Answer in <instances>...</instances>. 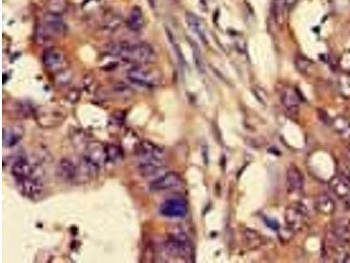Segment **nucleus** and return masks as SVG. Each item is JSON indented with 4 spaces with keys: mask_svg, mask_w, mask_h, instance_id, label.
<instances>
[{
    "mask_svg": "<svg viewBox=\"0 0 350 263\" xmlns=\"http://www.w3.org/2000/svg\"><path fill=\"white\" fill-rule=\"evenodd\" d=\"M138 168L143 177L161 176L166 166V154L162 147L150 141H143L137 146Z\"/></svg>",
    "mask_w": 350,
    "mask_h": 263,
    "instance_id": "1",
    "label": "nucleus"
},
{
    "mask_svg": "<svg viewBox=\"0 0 350 263\" xmlns=\"http://www.w3.org/2000/svg\"><path fill=\"white\" fill-rule=\"evenodd\" d=\"M112 54L128 63L145 64L154 60L155 52L151 46L140 43H119L111 49Z\"/></svg>",
    "mask_w": 350,
    "mask_h": 263,
    "instance_id": "2",
    "label": "nucleus"
},
{
    "mask_svg": "<svg viewBox=\"0 0 350 263\" xmlns=\"http://www.w3.org/2000/svg\"><path fill=\"white\" fill-rule=\"evenodd\" d=\"M82 162L89 173H98L108 162L106 147L98 142L90 144L83 153Z\"/></svg>",
    "mask_w": 350,
    "mask_h": 263,
    "instance_id": "3",
    "label": "nucleus"
},
{
    "mask_svg": "<svg viewBox=\"0 0 350 263\" xmlns=\"http://www.w3.org/2000/svg\"><path fill=\"white\" fill-rule=\"evenodd\" d=\"M161 75L156 70L147 69L142 66L135 67L127 72L129 81L138 86L153 88L161 83Z\"/></svg>",
    "mask_w": 350,
    "mask_h": 263,
    "instance_id": "4",
    "label": "nucleus"
},
{
    "mask_svg": "<svg viewBox=\"0 0 350 263\" xmlns=\"http://www.w3.org/2000/svg\"><path fill=\"white\" fill-rule=\"evenodd\" d=\"M159 212L165 218H182L188 213V207L184 198L172 197L162 202Z\"/></svg>",
    "mask_w": 350,
    "mask_h": 263,
    "instance_id": "5",
    "label": "nucleus"
},
{
    "mask_svg": "<svg viewBox=\"0 0 350 263\" xmlns=\"http://www.w3.org/2000/svg\"><path fill=\"white\" fill-rule=\"evenodd\" d=\"M169 248L172 253L181 258H190L193 248L187 234L182 232L172 233L169 239Z\"/></svg>",
    "mask_w": 350,
    "mask_h": 263,
    "instance_id": "6",
    "label": "nucleus"
},
{
    "mask_svg": "<svg viewBox=\"0 0 350 263\" xmlns=\"http://www.w3.org/2000/svg\"><path fill=\"white\" fill-rule=\"evenodd\" d=\"M181 184V177L175 172H165L156 177L150 183V190L153 192H166L172 189L177 188Z\"/></svg>",
    "mask_w": 350,
    "mask_h": 263,
    "instance_id": "7",
    "label": "nucleus"
},
{
    "mask_svg": "<svg viewBox=\"0 0 350 263\" xmlns=\"http://www.w3.org/2000/svg\"><path fill=\"white\" fill-rule=\"evenodd\" d=\"M21 193L32 199H37L44 192V184L39 177H29L16 180Z\"/></svg>",
    "mask_w": 350,
    "mask_h": 263,
    "instance_id": "8",
    "label": "nucleus"
},
{
    "mask_svg": "<svg viewBox=\"0 0 350 263\" xmlns=\"http://www.w3.org/2000/svg\"><path fill=\"white\" fill-rule=\"evenodd\" d=\"M307 220L306 213L300 207H289L285 212V221L291 230H300Z\"/></svg>",
    "mask_w": 350,
    "mask_h": 263,
    "instance_id": "9",
    "label": "nucleus"
},
{
    "mask_svg": "<svg viewBox=\"0 0 350 263\" xmlns=\"http://www.w3.org/2000/svg\"><path fill=\"white\" fill-rule=\"evenodd\" d=\"M329 187L337 197L346 198L350 195V178L344 174H338L330 181Z\"/></svg>",
    "mask_w": 350,
    "mask_h": 263,
    "instance_id": "10",
    "label": "nucleus"
},
{
    "mask_svg": "<svg viewBox=\"0 0 350 263\" xmlns=\"http://www.w3.org/2000/svg\"><path fill=\"white\" fill-rule=\"evenodd\" d=\"M280 99L283 105L290 112L299 111L300 105V97L297 90L293 87L286 86L281 90Z\"/></svg>",
    "mask_w": 350,
    "mask_h": 263,
    "instance_id": "11",
    "label": "nucleus"
},
{
    "mask_svg": "<svg viewBox=\"0 0 350 263\" xmlns=\"http://www.w3.org/2000/svg\"><path fill=\"white\" fill-rule=\"evenodd\" d=\"M12 174L16 180L33 177L35 167L27 158H18L12 163Z\"/></svg>",
    "mask_w": 350,
    "mask_h": 263,
    "instance_id": "12",
    "label": "nucleus"
},
{
    "mask_svg": "<svg viewBox=\"0 0 350 263\" xmlns=\"http://www.w3.org/2000/svg\"><path fill=\"white\" fill-rule=\"evenodd\" d=\"M56 173L63 181L71 182L77 176V168L70 160L63 159L57 166Z\"/></svg>",
    "mask_w": 350,
    "mask_h": 263,
    "instance_id": "13",
    "label": "nucleus"
},
{
    "mask_svg": "<svg viewBox=\"0 0 350 263\" xmlns=\"http://www.w3.org/2000/svg\"><path fill=\"white\" fill-rule=\"evenodd\" d=\"M64 62L63 54L57 48H51L43 54V63L48 69H58Z\"/></svg>",
    "mask_w": 350,
    "mask_h": 263,
    "instance_id": "14",
    "label": "nucleus"
},
{
    "mask_svg": "<svg viewBox=\"0 0 350 263\" xmlns=\"http://www.w3.org/2000/svg\"><path fill=\"white\" fill-rule=\"evenodd\" d=\"M186 21H187V25L190 27V29L199 36L200 39L202 40V42L204 43H208L207 32H206V27H205L203 22L197 16L195 15L193 13H190V12L187 13Z\"/></svg>",
    "mask_w": 350,
    "mask_h": 263,
    "instance_id": "15",
    "label": "nucleus"
},
{
    "mask_svg": "<svg viewBox=\"0 0 350 263\" xmlns=\"http://www.w3.org/2000/svg\"><path fill=\"white\" fill-rule=\"evenodd\" d=\"M315 205L319 213L325 215L332 214L336 210V203L328 195L326 194L320 195L315 200Z\"/></svg>",
    "mask_w": 350,
    "mask_h": 263,
    "instance_id": "16",
    "label": "nucleus"
},
{
    "mask_svg": "<svg viewBox=\"0 0 350 263\" xmlns=\"http://www.w3.org/2000/svg\"><path fill=\"white\" fill-rule=\"evenodd\" d=\"M286 178L289 186L294 191L302 190L304 185V177L296 167H291L288 168Z\"/></svg>",
    "mask_w": 350,
    "mask_h": 263,
    "instance_id": "17",
    "label": "nucleus"
},
{
    "mask_svg": "<svg viewBox=\"0 0 350 263\" xmlns=\"http://www.w3.org/2000/svg\"><path fill=\"white\" fill-rule=\"evenodd\" d=\"M286 0H273V13L274 20L279 26H283L285 21V12L287 9Z\"/></svg>",
    "mask_w": 350,
    "mask_h": 263,
    "instance_id": "18",
    "label": "nucleus"
},
{
    "mask_svg": "<svg viewBox=\"0 0 350 263\" xmlns=\"http://www.w3.org/2000/svg\"><path fill=\"white\" fill-rule=\"evenodd\" d=\"M144 16H143L142 10L139 6H134L131 9L128 18V25L131 27V29L134 31H139L142 29L144 27Z\"/></svg>",
    "mask_w": 350,
    "mask_h": 263,
    "instance_id": "19",
    "label": "nucleus"
},
{
    "mask_svg": "<svg viewBox=\"0 0 350 263\" xmlns=\"http://www.w3.org/2000/svg\"><path fill=\"white\" fill-rule=\"evenodd\" d=\"M333 128L341 137L350 140V121L344 117H337L333 120Z\"/></svg>",
    "mask_w": 350,
    "mask_h": 263,
    "instance_id": "20",
    "label": "nucleus"
},
{
    "mask_svg": "<svg viewBox=\"0 0 350 263\" xmlns=\"http://www.w3.org/2000/svg\"><path fill=\"white\" fill-rule=\"evenodd\" d=\"M294 65L298 71L304 75H309L314 69V63L307 57L302 54H298L294 58Z\"/></svg>",
    "mask_w": 350,
    "mask_h": 263,
    "instance_id": "21",
    "label": "nucleus"
},
{
    "mask_svg": "<svg viewBox=\"0 0 350 263\" xmlns=\"http://www.w3.org/2000/svg\"><path fill=\"white\" fill-rule=\"evenodd\" d=\"M45 22H46V27L48 28L51 32H53L54 34L63 33L64 25L62 21L56 17H49L48 20L45 21Z\"/></svg>",
    "mask_w": 350,
    "mask_h": 263,
    "instance_id": "22",
    "label": "nucleus"
},
{
    "mask_svg": "<svg viewBox=\"0 0 350 263\" xmlns=\"http://www.w3.org/2000/svg\"><path fill=\"white\" fill-rule=\"evenodd\" d=\"M21 137L22 134L21 131H16L12 129L7 131V133H4V143H6L9 147L15 146L20 141Z\"/></svg>",
    "mask_w": 350,
    "mask_h": 263,
    "instance_id": "23",
    "label": "nucleus"
},
{
    "mask_svg": "<svg viewBox=\"0 0 350 263\" xmlns=\"http://www.w3.org/2000/svg\"><path fill=\"white\" fill-rule=\"evenodd\" d=\"M339 90L342 96L349 99L350 98V75L345 74L341 76L338 82Z\"/></svg>",
    "mask_w": 350,
    "mask_h": 263,
    "instance_id": "24",
    "label": "nucleus"
},
{
    "mask_svg": "<svg viewBox=\"0 0 350 263\" xmlns=\"http://www.w3.org/2000/svg\"><path fill=\"white\" fill-rule=\"evenodd\" d=\"M106 147V155H107L108 162H119L121 161V158L123 157V152L119 147L114 146V145H110L109 147Z\"/></svg>",
    "mask_w": 350,
    "mask_h": 263,
    "instance_id": "25",
    "label": "nucleus"
},
{
    "mask_svg": "<svg viewBox=\"0 0 350 263\" xmlns=\"http://www.w3.org/2000/svg\"><path fill=\"white\" fill-rule=\"evenodd\" d=\"M339 66L343 73L350 75V50L346 51L341 54L339 60Z\"/></svg>",
    "mask_w": 350,
    "mask_h": 263,
    "instance_id": "26",
    "label": "nucleus"
},
{
    "mask_svg": "<svg viewBox=\"0 0 350 263\" xmlns=\"http://www.w3.org/2000/svg\"><path fill=\"white\" fill-rule=\"evenodd\" d=\"M191 44H192V48H193V55H195V60H196L197 67H198L200 69H202V67H203V62H202V54H201V51H200L199 47L196 45V43H195L193 42H191Z\"/></svg>",
    "mask_w": 350,
    "mask_h": 263,
    "instance_id": "27",
    "label": "nucleus"
},
{
    "mask_svg": "<svg viewBox=\"0 0 350 263\" xmlns=\"http://www.w3.org/2000/svg\"><path fill=\"white\" fill-rule=\"evenodd\" d=\"M236 46L238 48V50L241 51V52H244L245 51V48H246V45H245V42L244 40L238 39L236 41Z\"/></svg>",
    "mask_w": 350,
    "mask_h": 263,
    "instance_id": "28",
    "label": "nucleus"
},
{
    "mask_svg": "<svg viewBox=\"0 0 350 263\" xmlns=\"http://www.w3.org/2000/svg\"><path fill=\"white\" fill-rule=\"evenodd\" d=\"M296 2V0H286V4H287V7H291V6H294V4Z\"/></svg>",
    "mask_w": 350,
    "mask_h": 263,
    "instance_id": "29",
    "label": "nucleus"
},
{
    "mask_svg": "<svg viewBox=\"0 0 350 263\" xmlns=\"http://www.w3.org/2000/svg\"><path fill=\"white\" fill-rule=\"evenodd\" d=\"M349 159H350V151H349Z\"/></svg>",
    "mask_w": 350,
    "mask_h": 263,
    "instance_id": "30",
    "label": "nucleus"
}]
</instances>
